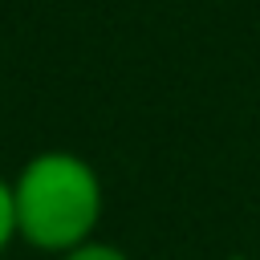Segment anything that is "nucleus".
Listing matches in <instances>:
<instances>
[{"label":"nucleus","instance_id":"nucleus-2","mask_svg":"<svg viewBox=\"0 0 260 260\" xmlns=\"http://www.w3.org/2000/svg\"><path fill=\"white\" fill-rule=\"evenodd\" d=\"M20 240V219H16V191L12 179L0 175V260L8 256V248Z\"/></svg>","mask_w":260,"mask_h":260},{"label":"nucleus","instance_id":"nucleus-3","mask_svg":"<svg viewBox=\"0 0 260 260\" xmlns=\"http://www.w3.org/2000/svg\"><path fill=\"white\" fill-rule=\"evenodd\" d=\"M57 260H134L126 248H118V244H106V240H89V244H81V248H73V252H65V256H57Z\"/></svg>","mask_w":260,"mask_h":260},{"label":"nucleus","instance_id":"nucleus-1","mask_svg":"<svg viewBox=\"0 0 260 260\" xmlns=\"http://www.w3.org/2000/svg\"><path fill=\"white\" fill-rule=\"evenodd\" d=\"M20 240L32 252L65 256L98 240L106 187L89 158L77 150H37L12 179Z\"/></svg>","mask_w":260,"mask_h":260}]
</instances>
